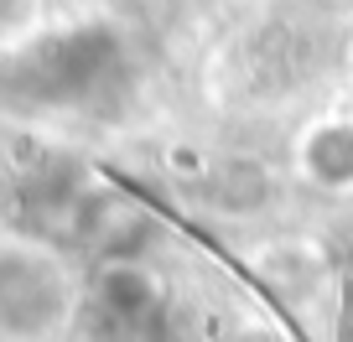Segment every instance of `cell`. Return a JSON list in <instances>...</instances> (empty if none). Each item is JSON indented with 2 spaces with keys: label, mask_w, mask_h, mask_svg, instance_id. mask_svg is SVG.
<instances>
[{
  "label": "cell",
  "mask_w": 353,
  "mask_h": 342,
  "mask_svg": "<svg viewBox=\"0 0 353 342\" xmlns=\"http://www.w3.org/2000/svg\"><path fill=\"white\" fill-rule=\"evenodd\" d=\"M63 311V280L26 254L0 259V321L11 332H42Z\"/></svg>",
  "instance_id": "obj_1"
},
{
  "label": "cell",
  "mask_w": 353,
  "mask_h": 342,
  "mask_svg": "<svg viewBox=\"0 0 353 342\" xmlns=\"http://www.w3.org/2000/svg\"><path fill=\"white\" fill-rule=\"evenodd\" d=\"M353 130H327L317 135V145H312V171H317L322 182H348L353 177Z\"/></svg>",
  "instance_id": "obj_2"
}]
</instances>
